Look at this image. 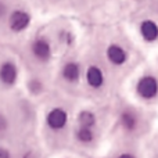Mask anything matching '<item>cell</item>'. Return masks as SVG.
<instances>
[{
	"label": "cell",
	"instance_id": "cell-1",
	"mask_svg": "<svg viewBox=\"0 0 158 158\" xmlns=\"http://www.w3.org/2000/svg\"><path fill=\"white\" fill-rule=\"evenodd\" d=\"M32 17L24 8H14V10L8 11L6 22H7V29L8 32H11L13 35H19L24 33L25 31L29 28Z\"/></svg>",
	"mask_w": 158,
	"mask_h": 158
},
{
	"label": "cell",
	"instance_id": "cell-2",
	"mask_svg": "<svg viewBox=\"0 0 158 158\" xmlns=\"http://www.w3.org/2000/svg\"><path fill=\"white\" fill-rule=\"evenodd\" d=\"M19 79V68L14 58L0 60V87L13 89Z\"/></svg>",
	"mask_w": 158,
	"mask_h": 158
},
{
	"label": "cell",
	"instance_id": "cell-3",
	"mask_svg": "<svg viewBox=\"0 0 158 158\" xmlns=\"http://www.w3.org/2000/svg\"><path fill=\"white\" fill-rule=\"evenodd\" d=\"M53 47L46 36H36L29 44V54L38 63H47L52 58Z\"/></svg>",
	"mask_w": 158,
	"mask_h": 158
},
{
	"label": "cell",
	"instance_id": "cell-4",
	"mask_svg": "<svg viewBox=\"0 0 158 158\" xmlns=\"http://www.w3.org/2000/svg\"><path fill=\"white\" fill-rule=\"evenodd\" d=\"M136 93L143 100H151L158 94V81L153 75H144L137 81Z\"/></svg>",
	"mask_w": 158,
	"mask_h": 158
},
{
	"label": "cell",
	"instance_id": "cell-5",
	"mask_svg": "<svg viewBox=\"0 0 158 158\" xmlns=\"http://www.w3.org/2000/svg\"><path fill=\"white\" fill-rule=\"evenodd\" d=\"M67 122H68V114L61 107H54L46 115V125L54 132L63 131L67 126Z\"/></svg>",
	"mask_w": 158,
	"mask_h": 158
},
{
	"label": "cell",
	"instance_id": "cell-6",
	"mask_svg": "<svg viewBox=\"0 0 158 158\" xmlns=\"http://www.w3.org/2000/svg\"><path fill=\"white\" fill-rule=\"evenodd\" d=\"M107 58L108 61L112 64V65H117V67H121L128 61V53L123 47H121L119 44H110L107 47Z\"/></svg>",
	"mask_w": 158,
	"mask_h": 158
},
{
	"label": "cell",
	"instance_id": "cell-7",
	"mask_svg": "<svg viewBox=\"0 0 158 158\" xmlns=\"http://www.w3.org/2000/svg\"><path fill=\"white\" fill-rule=\"evenodd\" d=\"M139 32L147 43H153L158 39V25L151 19H144L139 27Z\"/></svg>",
	"mask_w": 158,
	"mask_h": 158
},
{
	"label": "cell",
	"instance_id": "cell-8",
	"mask_svg": "<svg viewBox=\"0 0 158 158\" xmlns=\"http://www.w3.org/2000/svg\"><path fill=\"white\" fill-rule=\"evenodd\" d=\"M86 82L93 89H100L104 85V82H106L103 71L96 65H90L86 71Z\"/></svg>",
	"mask_w": 158,
	"mask_h": 158
},
{
	"label": "cell",
	"instance_id": "cell-9",
	"mask_svg": "<svg viewBox=\"0 0 158 158\" xmlns=\"http://www.w3.org/2000/svg\"><path fill=\"white\" fill-rule=\"evenodd\" d=\"M61 77L64 81L69 82V83H75L81 78V67L75 61H69V63L64 64L63 69H61Z\"/></svg>",
	"mask_w": 158,
	"mask_h": 158
},
{
	"label": "cell",
	"instance_id": "cell-10",
	"mask_svg": "<svg viewBox=\"0 0 158 158\" xmlns=\"http://www.w3.org/2000/svg\"><path fill=\"white\" fill-rule=\"evenodd\" d=\"M121 123H122V126L126 129V131H133V129L137 126L136 114L132 112V111H129V110L123 111L122 114H121Z\"/></svg>",
	"mask_w": 158,
	"mask_h": 158
},
{
	"label": "cell",
	"instance_id": "cell-11",
	"mask_svg": "<svg viewBox=\"0 0 158 158\" xmlns=\"http://www.w3.org/2000/svg\"><path fill=\"white\" fill-rule=\"evenodd\" d=\"M75 136H77L78 142L81 143H90L94 139V133H93V128H83V126H78L77 132H75Z\"/></svg>",
	"mask_w": 158,
	"mask_h": 158
},
{
	"label": "cell",
	"instance_id": "cell-12",
	"mask_svg": "<svg viewBox=\"0 0 158 158\" xmlns=\"http://www.w3.org/2000/svg\"><path fill=\"white\" fill-rule=\"evenodd\" d=\"M78 123L83 128H93L96 125V117L90 111H82L78 115Z\"/></svg>",
	"mask_w": 158,
	"mask_h": 158
},
{
	"label": "cell",
	"instance_id": "cell-13",
	"mask_svg": "<svg viewBox=\"0 0 158 158\" xmlns=\"http://www.w3.org/2000/svg\"><path fill=\"white\" fill-rule=\"evenodd\" d=\"M8 133H10V119L6 112L0 111V140L4 139Z\"/></svg>",
	"mask_w": 158,
	"mask_h": 158
},
{
	"label": "cell",
	"instance_id": "cell-14",
	"mask_svg": "<svg viewBox=\"0 0 158 158\" xmlns=\"http://www.w3.org/2000/svg\"><path fill=\"white\" fill-rule=\"evenodd\" d=\"M42 82L39 81V79L33 78V79H29V82H28V90H29L32 94H38V93L42 92Z\"/></svg>",
	"mask_w": 158,
	"mask_h": 158
},
{
	"label": "cell",
	"instance_id": "cell-15",
	"mask_svg": "<svg viewBox=\"0 0 158 158\" xmlns=\"http://www.w3.org/2000/svg\"><path fill=\"white\" fill-rule=\"evenodd\" d=\"M0 158H14V156L8 147L0 144Z\"/></svg>",
	"mask_w": 158,
	"mask_h": 158
},
{
	"label": "cell",
	"instance_id": "cell-16",
	"mask_svg": "<svg viewBox=\"0 0 158 158\" xmlns=\"http://www.w3.org/2000/svg\"><path fill=\"white\" fill-rule=\"evenodd\" d=\"M118 158H135V157L132 156V154H121Z\"/></svg>",
	"mask_w": 158,
	"mask_h": 158
}]
</instances>
